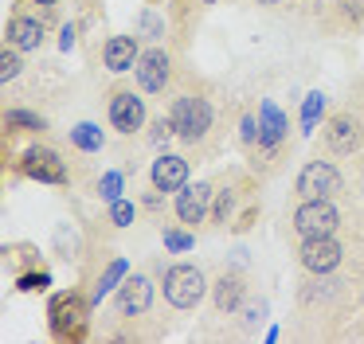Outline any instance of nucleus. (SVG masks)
<instances>
[{"mask_svg":"<svg viewBox=\"0 0 364 344\" xmlns=\"http://www.w3.org/2000/svg\"><path fill=\"white\" fill-rule=\"evenodd\" d=\"M48 317H51V333L59 340H82V333H87V301L79 294H55Z\"/></svg>","mask_w":364,"mask_h":344,"instance_id":"1","label":"nucleus"},{"mask_svg":"<svg viewBox=\"0 0 364 344\" xmlns=\"http://www.w3.org/2000/svg\"><path fill=\"white\" fill-rule=\"evenodd\" d=\"M168 117H173L176 137H184V141H200L212 129V106L204 98H196V94H181L173 102V109H168Z\"/></svg>","mask_w":364,"mask_h":344,"instance_id":"2","label":"nucleus"},{"mask_svg":"<svg viewBox=\"0 0 364 344\" xmlns=\"http://www.w3.org/2000/svg\"><path fill=\"white\" fill-rule=\"evenodd\" d=\"M204 297V274L188 262H176L165 270V301L176 309H192Z\"/></svg>","mask_w":364,"mask_h":344,"instance_id":"3","label":"nucleus"},{"mask_svg":"<svg viewBox=\"0 0 364 344\" xmlns=\"http://www.w3.org/2000/svg\"><path fill=\"white\" fill-rule=\"evenodd\" d=\"M341 223L337 208L329 200H301V208L294 211V231L301 239H317V235H333Z\"/></svg>","mask_w":364,"mask_h":344,"instance_id":"4","label":"nucleus"},{"mask_svg":"<svg viewBox=\"0 0 364 344\" xmlns=\"http://www.w3.org/2000/svg\"><path fill=\"white\" fill-rule=\"evenodd\" d=\"M341 192V172L329 161H309L298 172V195L301 200H329Z\"/></svg>","mask_w":364,"mask_h":344,"instance_id":"5","label":"nucleus"},{"mask_svg":"<svg viewBox=\"0 0 364 344\" xmlns=\"http://www.w3.org/2000/svg\"><path fill=\"white\" fill-rule=\"evenodd\" d=\"M298 262L309 274H329L341 262V247L333 242V235H317V239H301L298 247Z\"/></svg>","mask_w":364,"mask_h":344,"instance_id":"6","label":"nucleus"},{"mask_svg":"<svg viewBox=\"0 0 364 344\" xmlns=\"http://www.w3.org/2000/svg\"><path fill=\"white\" fill-rule=\"evenodd\" d=\"M20 168H24V176L40 180V184H63L67 180V164L59 161L55 149H28Z\"/></svg>","mask_w":364,"mask_h":344,"instance_id":"7","label":"nucleus"},{"mask_svg":"<svg viewBox=\"0 0 364 344\" xmlns=\"http://www.w3.org/2000/svg\"><path fill=\"white\" fill-rule=\"evenodd\" d=\"M110 125L118 133H137L145 125V102L134 90H114L110 98Z\"/></svg>","mask_w":364,"mask_h":344,"instance_id":"8","label":"nucleus"},{"mask_svg":"<svg viewBox=\"0 0 364 344\" xmlns=\"http://www.w3.org/2000/svg\"><path fill=\"white\" fill-rule=\"evenodd\" d=\"M149 305H153V281L145 274H126L122 289H118V309L126 317H141Z\"/></svg>","mask_w":364,"mask_h":344,"instance_id":"9","label":"nucleus"},{"mask_svg":"<svg viewBox=\"0 0 364 344\" xmlns=\"http://www.w3.org/2000/svg\"><path fill=\"white\" fill-rule=\"evenodd\" d=\"M134 75H137V82H141L145 94H161L168 86V51H161V47L145 51L141 59H137Z\"/></svg>","mask_w":364,"mask_h":344,"instance_id":"10","label":"nucleus"},{"mask_svg":"<svg viewBox=\"0 0 364 344\" xmlns=\"http://www.w3.org/2000/svg\"><path fill=\"white\" fill-rule=\"evenodd\" d=\"M149 180L157 192H181L188 184V161L184 156H173V153H161L149 168Z\"/></svg>","mask_w":364,"mask_h":344,"instance_id":"11","label":"nucleus"},{"mask_svg":"<svg viewBox=\"0 0 364 344\" xmlns=\"http://www.w3.org/2000/svg\"><path fill=\"white\" fill-rule=\"evenodd\" d=\"M208 200H212V184H208V180H200V184H184L181 195H176V215H181V223H188V227L204 223Z\"/></svg>","mask_w":364,"mask_h":344,"instance_id":"12","label":"nucleus"},{"mask_svg":"<svg viewBox=\"0 0 364 344\" xmlns=\"http://www.w3.org/2000/svg\"><path fill=\"white\" fill-rule=\"evenodd\" d=\"M102 59H106V67H110L114 75H122V70H134L137 59H141V51H137V39H134V36H114L110 43L102 47Z\"/></svg>","mask_w":364,"mask_h":344,"instance_id":"13","label":"nucleus"},{"mask_svg":"<svg viewBox=\"0 0 364 344\" xmlns=\"http://www.w3.org/2000/svg\"><path fill=\"white\" fill-rule=\"evenodd\" d=\"M4 36H9V47H16V51H32V47L43 43V23L32 20V16H12L9 28H4Z\"/></svg>","mask_w":364,"mask_h":344,"instance_id":"14","label":"nucleus"},{"mask_svg":"<svg viewBox=\"0 0 364 344\" xmlns=\"http://www.w3.org/2000/svg\"><path fill=\"white\" fill-rule=\"evenodd\" d=\"M325 141H329V149L333 153H353L356 145H360V133H356V122L353 117H333L329 122V129H325Z\"/></svg>","mask_w":364,"mask_h":344,"instance_id":"15","label":"nucleus"},{"mask_svg":"<svg viewBox=\"0 0 364 344\" xmlns=\"http://www.w3.org/2000/svg\"><path fill=\"white\" fill-rule=\"evenodd\" d=\"M259 145L262 149H274L278 141H282V133H286V117H282V109L274 106V102H262V109H259Z\"/></svg>","mask_w":364,"mask_h":344,"instance_id":"16","label":"nucleus"},{"mask_svg":"<svg viewBox=\"0 0 364 344\" xmlns=\"http://www.w3.org/2000/svg\"><path fill=\"white\" fill-rule=\"evenodd\" d=\"M239 301H243V281L223 274V278L215 281V309L231 313V309H239Z\"/></svg>","mask_w":364,"mask_h":344,"instance_id":"17","label":"nucleus"},{"mask_svg":"<svg viewBox=\"0 0 364 344\" xmlns=\"http://www.w3.org/2000/svg\"><path fill=\"white\" fill-rule=\"evenodd\" d=\"M71 141L82 149V153H98V149H102V129H98L95 122H82V125L71 129Z\"/></svg>","mask_w":364,"mask_h":344,"instance_id":"18","label":"nucleus"},{"mask_svg":"<svg viewBox=\"0 0 364 344\" xmlns=\"http://www.w3.org/2000/svg\"><path fill=\"white\" fill-rule=\"evenodd\" d=\"M126 274H129V262H126V258H118V262H110V270H106L102 278H98V289H95V301H102V297L110 294V289L118 286V281L126 278Z\"/></svg>","mask_w":364,"mask_h":344,"instance_id":"19","label":"nucleus"},{"mask_svg":"<svg viewBox=\"0 0 364 344\" xmlns=\"http://www.w3.org/2000/svg\"><path fill=\"white\" fill-rule=\"evenodd\" d=\"M4 125H9V129H28V133L48 129V122L36 117V114H28V109H9V114H4Z\"/></svg>","mask_w":364,"mask_h":344,"instance_id":"20","label":"nucleus"},{"mask_svg":"<svg viewBox=\"0 0 364 344\" xmlns=\"http://www.w3.org/2000/svg\"><path fill=\"white\" fill-rule=\"evenodd\" d=\"M20 75V55H16V47H4V55H0V82H12V78Z\"/></svg>","mask_w":364,"mask_h":344,"instance_id":"21","label":"nucleus"},{"mask_svg":"<svg viewBox=\"0 0 364 344\" xmlns=\"http://www.w3.org/2000/svg\"><path fill=\"white\" fill-rule=\"evenodd\" d=\"M110 223L114 227H129V223H134V203H129V200H114L110 203Z\"/></svg>","mask_w":364,"mask_h":344,"instance_id":"22","label":"nucleus"},{"mask_svg":"<svg viewBox=\"0 0 364 344\" xmlns=\"http://www.w3.org/2000/svg\"><path fill=\"white\" fill-rule=\"evenodd\" d=\"M51 286V274L40 270V274H24V278L16 281V289H24V294H36V289H48Z\"/></svg>","mask_w":364,"mask_h":344,"instance_id":"23","label":"nucleus"},{"mask_svg":"<svg viewBox=\"0 0 364 344\" xmlns=\"http://www.w3.org/2000/svg\"><path fill=\"white\" fill-rule=\"evenodd\" d=\"M325 109V98L321 94H309L306 98V106H301V117H306V129H314V122H317V114Z\"/></svg>","mask_w":364,"mask_h":344,"instance_id":"24","label":"nucleus"},{"mask_svg":"<svg viewBox=\"0 0 364 344\" xmlns=\"http://www.w3.org/2000/svg\"><path fill=\"white\" fill-rule=\"evenodd\" d=\"M118 192H122V172H106V176H102V195H106V200H118Z\"/></svg>","mask_w":364,"mask_h":344,"instance_id":"25","label":"nucleus"},{"mask_svg":"<svg viewBox=\"0 0 364 344\" xmlns=\"http://www.w3.org/2000/svg\"><path fill=\"white\" fill-rule=\"evenodd\" d=\"M192 242H196V239H192V235H184V231H165V247L168 250H188Z\"/></svg>","mask_w":364,"mask_h":344,"instance_id":"26","label":"nucleus"},{"mask_svg":"<svg viewBox=\"0 0 364 344\" xmlns=\"http://www.w3.org/2000/svg\"><path fill=\"white\" fill-rule=\"evenodd\" d=\"M231 208H235V195H231V192H220V200H215V223H228Z\"/></svg>","mask_w":364,"mask_h":344,"instance_id":"27","label":"nucleus"},{"mask_svg":"<svg viewBox=\"0 0 364 344\" xmlns=\"http://www.w3.org/2000/svg\"><path fill=\"white\" fill-rule=\"evenodd\" d=\"M255 137H259V129H255V117H243V141L251 145Z\"/></svg>","mask_w":364,"mask_h":344,"instance_id":"28","label":"nucleus"},{"mask_svg":"<svg viewBox=\"0 0 364 344\" xmlns=\"http://www.w3.org/2000/svg\"><path fill=\"white\" fill-rule=\"evenodd\" d=\"M59 43H63V51H67V47L75 43V31H71V28H63V39H59Z\"/></svg>","mask_w":364,"mask_h":344,"instance_id":"29","label":"nucleus"},{"mask_svg":"<svg viewBox=\"0 0 364 344\" xmlns=\"http://www.w3.org/2000/svg\"><path fill=\"white\" fill-rule=\"evenodd\" d=\"M32 4H43V8H51V4H59V0H32Z\"/></svg>","mask_w":364,"mask_h":344,"instance_id":"30","label":"nucleus"},{"mask_svg":"<svg viewBox=\"0 0 364 344\" xmlns=\"http://www.w3.org/2000/svg\"><path fill=\"white\" fill-rule=\"evenodd\" d=\"M259 4H282V0H259Z\"/></svg>","mask_w":364,"mask_h":344,"instance_id":"31","label":"nucleus"}]
</instances>
